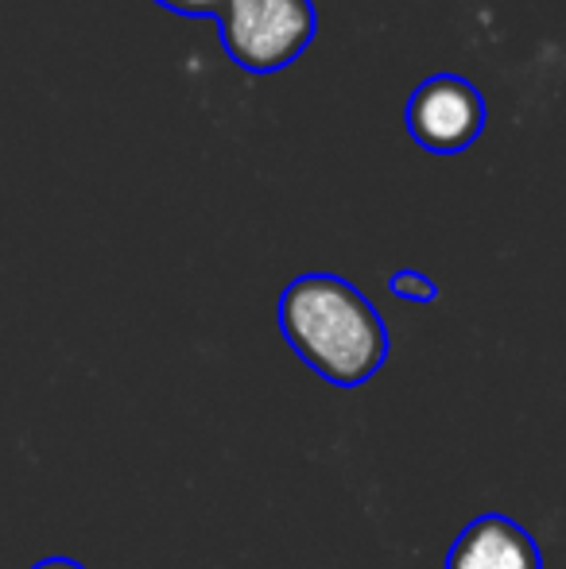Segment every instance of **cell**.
<instances>
[{"instance_id":"6","label":"cell","mask_w":566,"mask_h":569,"mask_svg":"<svg viewBox=\"0 0 566 569\" xmlns=\"http://www.w3.org/2000/svg\"><path fill=\"white\" fill-rule=\"evenodd\" d=\"M156 4L171 8V12H179V16H218L221 0H156Z\"/></svg>"},{"instance_id":"5","label":"cell","mask_w":566,"mask_h":569,"mask_svg":"<svg viewBox=\"0 0 566 569\" xmlns=\"http://www.w3.org/2000/svg\"><path fill=\"white\" fill-rule=\"evenodd\" d=\"M388 291H393V299H400V302H435L438 299L435 279H427L424 271H411V268L396 271V276L388 279Z\"/></svg>"},{"instance_id":"1","label":"cell","mask_w":566,"mask_h":569,"mask_svg":"<svg viewBox=\"0 0 566 569\" xmlns=\"http://www.w3.org/2000/svg\"><path fill=\"white\" fill-rule=\"evenodd\" d=\"M276 322L295 357L334 388H361L388 360V326L349 279L310 271L284 287Z\"/></svg>"},{"instance_id":"2","label":"cell","mask_w":566,"mask_h":569,"mask_svg":"<svg viewBox=\"0 0 566 569\" xmlns=\"http://www.w3.org/2000/svg\"><path fill=\"white\" fill-rule=\"evenodd\" d=\"M214 20L226 54L249 74L291 67L315 39L310 0H221Z\"/></svg>"},{"instance_id":"3","label":"cell","mask_w":566,"mask_h":569,"mask_svg":"<svg viewBox=\"0 0 566 569\" xmlns=\"http://www.w3.org/2000/svg\"><path fill=\"white\" fill-rule=\"evenodd\" d=\"M408 132L435 156L466 151L485 132L481 93L458 74H430L408 101Z\"/></svg>"},{"instance_id":"4","label":"cell","mask_w":566,"mask_h":569,"mask_svg":"<svg viewBox=\"0 0 566 569\" xmlns=\"http://www.w3.org/2000/svg\"><path fill=\"white\" fill-rule=\"evenodd\" d=\"M446 569H544V555L516 519L493 511L461 527Z\"/></svg>"},{"instance_id":"7","label":"cell","mask_w":566,"mask_h":569,"mask_svg":"<svg viewBox=\"0 0 566 569\" xmlns=\"http://www.w3.org/2000/svg\"><path fill=\"white\" fill-rule=\"evenodd\" d=\"M31 569H86L78 558H67V555H54V558H43V562H36Z\"/></svg>"}]
</instances>
